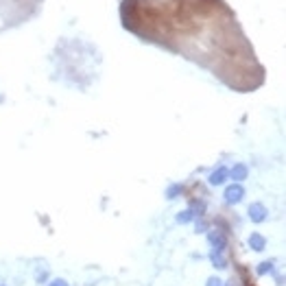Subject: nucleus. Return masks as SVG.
<instances>
[{
    "label": "nucleus",
    "mask_w": 286,
    "mask_h": 286,
    "mask_svg": "<svg viewBox=\"0 0 286 286\" xmlns=\"http://www.w3.org/2000/svg\"><path fill=\"white\" fill-rule=\"evenodd\" d=\"M247 175H249V168H247V164H242V162H238L236 166L229 171V177H232V179H236L238 184H241V181H245Z\"/></svg>",
    "instance_id": "5"
},
{
    "label": "nucleus",
    "mask_w": 286,
    "mask_h": 286,
    "mask_svg": "<svg viewBox=\"0 0 286 286\" xmlns=\"http://www.w3.org/2000/svg\"><path fill=\"white\" fill-rule=\"evenodd\" d=\"M208 242L212 247V251H223L227 247V236L219 229H212V232H208Z\"/></svg>",
    "instance_id": "2"
},
{
    "label": "nucleus",
    "mask_w": 286,
    "mask_h": 286,
    "mask_svg": "<svg viewBox=\"0 0 286 286\" xmlns=\"http://www.w3.org/2000/svg\"><path fill=\"white\" fill-rule=\"evenodd\" d=\"M2 286H4V284H2Z\"/></svg>",
    "instance_id": "18"
},
{
    "label": "nucleus",
    "mask_w": 286,
    "mask_h": 286,
    "mask_svg": "<svg viewBox=\"0 0 286 286\" xmlns=\"http://www.w3.org/2000/svg\"><path fill=\"white\" fill-rule=\"evenodd\" d=\"M225 201H227L229 205H236L242 201V197H245V188H242L238 181H234V184H229L227 188H225Z\"/></svg>",
    "instance_id": "1"
},
{
    "label": "nucleus",
    "mask_w": 286,
    "mask_h": 286,
    "mask_svg": "<svg viewBox=\"0 0 286 286\" xmlns=\"http://www.w3.org/2000/svg\"><path fill=\"white\" fill-rule=\"evenodd\" d=\"M205 229H208V223H197V232H199V234H203L205 232Z\"/></svg>",
    "instance_id": "15"
},
{
    "label": "nucleus",
    "mask_w": 286,
    "mask_h": 286,
    "mask_svg": "<svg viewBox=\"0 0 286 286\" xmlns=\"http://www.w3.org/2000/svg\"><path fill=\"white\" fill-rule=\"evenodd\" d=\"M278 286H284V278H282V275H278Z\"/></svg>",
    "instance_id": "16"
},
{
    "label": "nucleus",
    "mask_w": 286,
    "mask_h": 286,
    "mask_svg": "<svg viewBox=\"0 0 286 286\" xmlns=\"http://www.w3.org/2000/svg\"><path fill=\"white\" fill-rule=\"evenodd\" d=\"M273 271H275L273 260H266L262 264H258V275H266V273H273Z\"/></svg>",
    "instance_id": "11"
},
{
    "label": "nucleus",
    "mask_w": 286,
    "mask_h": 286,
    "mask_svg": "<svg viewBox=\"0 0 286 286\" xmlns=\"http://www.w3.org/2000/svg\"><path fill=\"white\" fill-rule=\"evenodd\" d=\"M223 286H238V284H236V280H229V282H227V284H223Z\"/></svg>",
    "instance_id": "17"
},
{
    "label": "nucleus",
    "mask_w": 286,
    "mask_h": 286,
    "mask_svg": "<svg viewBox=\"0 0 286 286\" xmlns=\"http://www.w3.org/2000/svg\"><path fill=\"white\" fill-rule=\"evenodd\" d=\"M249 247L254 251H264V247H266V238L262 236V234H251L249 236Z\"/></svg>",
    "instance_id": "6"
},
{
    "label": "nucleus",
    "mask_w": 286,
    "mask_h": 286,
    "mask_svg": "<svg viewBox=\"0 0 286 286\" xmlns=\"http://www.w3.org/2000/svg\"><path fill=\"white\" fill-rule=\"evenodd\" d=\"M181 192H184V186H181V184H173V186H168L166 197H168V199H179Z\"/></svg>",
    "instance_id": "10"
},
{
    "label": "nucleus",
    "mask_w": 286,
    "mask_h": 286,
    "mask_svg": "<svg viewBox=\"0 0 286 286\" xmlns=\"http://www.w3.org/2000/svg\"><path fill=\"white\" fill-rule=\"evenodd\" d=\"M247 212H249V219L254 223H262V221H266V217H269V210H266L262 203H251Z\"/></svg>",
    "instance_id": "3"
},
{
    "label": "nucleus",
    "mask_w": 286,
    "mask_h": 286,
    "mask_svg": "<svg viewBox=\"0 0 286 286\" xmlns=\"http://www.w3.org/2000/svg\"><path fill=\"white\" fill-rule=\"evenodd\" d=\"M205 286H223V282H221V280H219V278H210V280H208V284H205Z\"/></svg>",
    "instance_id": "14"
},
{
    "label": "nucleus",
    "mask_w": 286,
    "mask_h": 286,
    "mask_svg": "<svg viewBox=\"0 0 286 286\" xmlns=\"http://www.w3.org/2000/svg\"><path fill=\"white\" fill-rule=\"evenodd\" d=\"M48 286H70L68 282H66V280H62V278H57V280H53V282H50Z\"/></svg>",
    "instance_id": "13"
},
{
    "label": "nucleus",
    "mask_w": 286,
    "mask_h": 286,
    "mask_svg": "<svg viewBox=\"0 0 286 286\" xmlns=\"http://www.w3.org/2000/svg\"><path fill=\"white\" fill-rule=\"evenodd\" d=\"M175 221H177V223H179V225L192 223V221H195V214H192V212H190V208H188V210H181V212H179V214H177V219H175Z\"/></svg>",
    "instance_id": "9"
},
{
    "label": "nucleus",
    "mask_w": 286,
    "mask_h": 286,
    "mask_svg": "<svg viewBox=\"0 0 286 286\" xmlns=\"http://www.w3.org/2000/svg\"><path fill=\"white\" fill-rule=\"evenodd\" d=\"M35 280H37V284H44L46 280H48V269H46V266H42V269L35 273Z\"/></svg>",
    "instance_id": "12"
},
{
    "label": "nucleus",
    "mask_w": 286,
    "mask_h": 286,
    "mask_svg": "<svg viewBox=\"0 0 286 286\" xmlns=\"http://www.w3.org/2000/svg\"><path fill=\"white\" fill-rule=\"evenodd\" d=\"M210 260H212L214 269H225V266H227V258L223 256V251H212Z\"/></svg>",
    "instance_id": "8"
},
{
    "label": "nucleus",
    "mask_w": 286,
    "mask_h": 286,
    "mask_svg": "<svg viewBox=\"0 0 286 286\" xmlns=\"http://www.w3.org/2000/svg\"><path fill=\"white\" fill-rule=\"evenodd\" d=\"M227 179H229V171H227L225 166H219L217 171H212V175L208 177L210 186H221V184H225Z\"/></svg>",
    "instance_id": "4"
},
{
    "label": "nucleus",
    "mask_w": 286,
    "mask_h": 286,
    "mask_svg": "<svg viewBox=\"0 0 286 286\" xmlns=\"http://www.w3.org/2000/svg\"><path fill=\"white\" fill-rule=\"evenodd\" d=\"M190 212L195 214V219H197V217H203V214H205V201L192 199V201H190Z\"/></svg>",
    "instance_id": "7"
}]
</instances>
